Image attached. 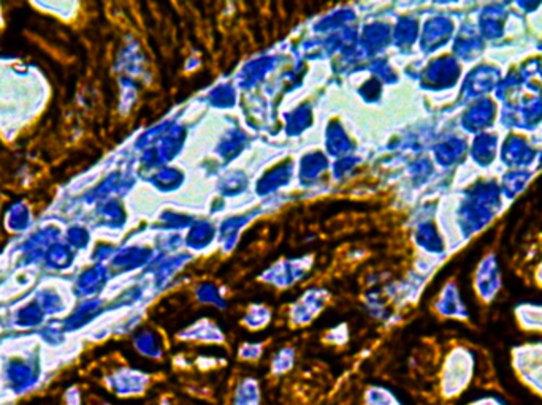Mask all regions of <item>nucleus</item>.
Listing matches in <instances>:
<instances>
[{"label": "nucleus", "instance_id": "f257e3e1", "mask_svg": "<svg viewBox=\"0 0 542 405\" xmlns=\"http://www.w3.org/2000/svg\"><path fill=\"white\" fill-rule=\"evenodd\" d=\"M538 152L525 136L509 135L499 147V158L503 167L509 169H527L533 165Z\"/></svg>", "mask_w": 542, "mask_h": 405}, {"label": "nucleus", "instance_id": "f03ea898", "mask_svg": "<svg viewBox=\"0 0 542 405\" xmlns=\"http://www.w3.org/2000/svg\"><path fill=\"white\" fill-rule=\"evenodd\" d=\"M499 287H501V273L495 253H487L479 263H477L474 273V290L477 296L483 301L495 300Z\"/></svg>", "mask_w": 542, "mask_h": 405}, {"label": "nucleus", "instance_id": "7ed1b4c3", "mask_svg": "<svg viewBox=\"0 0 542 405\" xmlns=\"http://www.w3.org/2000/svg\"><path fill=\"white\" fill-rule=\"evenodd\" d=\"M499 81H501V72L492 63H479L472 68L470 76L466 78L465 92L466 97L474 100L485 98L488 94L495 92Z\"/></svg>", "mask_w": 542, "mask_h": 405}, {"label": "nucleus", "instance_id": "20e7f679", "mask_svg": "<svg viewBox=\"0 0 542 405\" xmlns=\"http://www.w3.org/2000/svg\"><path fill=\"white\" fill-rule=\"evenodd\" d=\"M498 117L496 101L492 98H479L470 105L463 114V129L466 132L479 135L483 132H490Z\"/></svg>", "mask_w": 542, "mask_h": 405}, {"label": "nucleus", "instance_id": "39448f33", "mask_svg": "<svg viewBox=\"0 0 542 405\" xmlns=\"http://www.w3.org/2000/svg\"><path fill=\"white\" fill-rule=\"evenodd\" d=\"M504 5H487L479 13V25L477 32L482 40H496L506 34L508 12L503 10Z\"/></svg>", "mask_w": 542, "mask_h": 405}, {"label": "nucleus", "instance_id": "423d86ee", "mask_svg": "<svg viewBox=\"0 0 542 405\" xmlns=\"http://www.w3.org/2000/svg\"><path fill=\"white\" fill-rule=\"evenodd\" d=\"M476 167L488 168L495 163L499 156V136L495 132H483L474 136L471 147L468 149Z\"/></svg>", "mask_w": 542, "mask_h": 405}, {"label": "nucleus", "instance_id": "0eeeda50", "mask_svg": "<svg viewBox=\"0 0 542 405\" xmlns=\"http://www.w3.org/2000/svg\"><path fill=\"white\" fill-rule=\"evenodd\" d=\"M533 176L534 173L530 169H508L499 180V190H501L504 200L511 201L517 198L533 180Z\"/></svg>", "mask_w": 542, "mask_h": 405}, {"label": "nucleus", "instance_id": "6e6552de", "mask_svg": "<svg viewBox=\"0 0 542 405\" xmlns=\"http://www.w3.org/2000/svg\"><path fill=\"white\" fill-rule=\"evenodd\" d=\"M233 405H260V386L254 378H244L238 385Z\"/></svg>", "mask_w": 542, "mask_h": 405}, {"label": "nucleus", "instance_id": "1a4fd4ad", "mask_svg": "<svg viewBox=\"0 0 542 405\" xmlns=\"http://www.w3.org/2000/svg\"><path fill=\"white\" fill-rule=\"evenodd\" d=\"M365 399L366 405H401L398 399L384 388H371Z\"/></svg>", "mask_w": 542, "mask_h": 405}, {"label": "nucleus", "instance_id": "9d476101", "mask_svg": "<svg viewBox=\"0 0 542 405\" xmlns=\"http://www.w3.org/2000/svg\"><path fill=\"white\" fill-rule=\"evenodd\" d=\"M520 320L523 324L536 326L542 331V306H523L520 307Z\"/></svg>", "mask_w": 542, "mask_h": 405}, {"label": "nucleus", "instance_id": "9b49d317", "mask_svg": "<svg viewBox=\"0 0 542 405\" xmlns=\"http://www.w3.org/2000/svg\"><path fill=\"white\" fill-rule=\"evenodd\" d=\"M536 280L542 285V261L538 264V268H536Z\"/></svg>", "mask_w": 542, "mask_h": 405}, {"label": "nucleus", "instance_id": "f8f14e48", "mask_svg": "<svg viewBox=\"0 0 542 405\" xmlns=\"http://www.w3.org/2000/svg\"><path fill=\"white\" fill-rule=\"evenodd\" d=\"M536 160H538L539 168H542V151H539V152H538V156H536Z\"/></svg>", "mask_w": 542, "mask_h": 405}, {"label": "nucleus", "instance_id": "ddd939ff", "mask_svg": "<svg viewBox=\"0 0 542 405\" xmlns=\"http://www.w3.org/2000/svg\"><path fill=\"white\" fill-rule=\"evenodd\" d=\"M539 50H541V52H542V43H541V46H539Z\"/></svg>", "mask_w": 542, "mask_h": 405}]
</instances>
